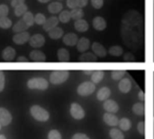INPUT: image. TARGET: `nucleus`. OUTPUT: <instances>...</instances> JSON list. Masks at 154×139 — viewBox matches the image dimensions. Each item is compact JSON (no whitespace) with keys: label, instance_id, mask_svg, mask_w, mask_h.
<instances>
[{"label":"nucleus","instance_id":"9","mask_svg":"<svg viewBox=\"0 0 154 139\" xmlns=\"http://www.w3.org/2000/svg\"><path fill=\"white\" fill-rule=\"evenodd\" d=\"M12 121V115L10 112L5 109V108H0V124L3 127L8 126Z\"/></svg>","mask_w":154,"mask_h":139},{"label":"nucleus","instance_id":"30","mask_svg":"<svg viewBox=\"0 0 154 139\" xmlns=\"http://www.w3.org/2000/svg\"><path fill=\"white\" fill-rule=\"evenodd\" d=\"M59 21L63 22V23H67L70 21L71 19V14H70V12L69 11H67V10H63L60 12V15H59Z\"/></svg>","mask_w":154,"mask_h":139},{"label":"nucleus","instance_id":"2","mask_svg":"<svg viewBox=\"0 0 154 139\" xmlns=\"http://www.w3.org/2000/svg\"><path fill=\"white\" fill-rule=\"evenodd\" d=\"M69 72L67 70H56L50 75V82L52 84H60L69 79Z\"/></svg>","mask_w":154,"mask_h":139},{"label":"nucleus","instance_id":"14","mask_svg":"<svg viewBox=\"0 0 154 139\" xmlns=\"http://www.w3.org/2000/svg\"><path fill=\"white\" fill-rule=\"evenodd\" d=\"M29 58L33 62H44L46 60L45 54L42 51L37 50V49H34V50L31 51L30 54H29Z\"/></svg>","mask_w":154,"mask_h":139},{"label":"nucleus","instance_id":"11","mask_svg":"<svg viewBox=\"0 0 154 139\" xmlns=\"http://www.w3.org/2000/svg\"><path fill=\"white\" fill-rule=\"evenodd\" d=\"M92 50H93L94 54L98 58H104L107 54L106 48L99 42H94L92 44Z\"/></svg>","mask_w":154,"mask_h":139},{"label":"nucleus","instance_id":"34","mask_svg":"<svg viewBox=\"0 0 154 139\" xmlns=\"http://www.w3.org/2000/svg\"><path fill=\"white\" fill-rule=\"evenodd\" d=\"M109 136L111 139H125V136L120 129H113L109 132Z\"/></svg>","mask_w":154,"mask_h":139},{"label":"nucleus","instance_id":"31","mask_svg":"<svg viewBox=\"0 0 154 139\" xmlns=\"http://www.w3.org/2000/svg\"><path fill=\"white\" fill-rule=\"evenodd\" d=\"M27 11H28V6L25 4V3L22 4H19L16 7H14V14L16 16H18V17L23 16Z\"/></svg>","mask_w":154,"mask_h":139},{"label":"nucleus","instance_id":"40","mask_svg":"<svg viewBox=\"0 0 154 139\" xmlns=\"http://www.w3.org/2000/svg\"><path fill=\"white\" fill-rule=\"evenodd\" d=\"M91 4L95 9H100L104 4V0H91Z\"/></svg>","mask_w":154,"mask_h":139},{"label":"nucleus","instance_id":"39","mask_svg":"<svg viewBox=\"0 0 154 139\" xmlns=\"http://www.w3.org/2000/svg\"><path fill=\"white\" fill-rule=\"evenodd\" d=\"M48 139H61V135L58 130L52 129L48 134Z\"/></svg>","mask_w":154,"mask_h":139},{"label":"nucleus","instance_id":"48","mask_svg":"<svg viewBox=\"0 0 154 139\" xmlns=\"http://www.w3.org/2000/svg\"><path fill=\"white\" fill-rule=\"evenodd\" d=\"M17 62H28V58L25 57H19L17 58Z\"/></svg>","mask_w":154,"mask_h":139},{"label":"nucleus","instance_id":"38","mask_svg":"<svg viewBox=\"0 0 154 139\" xmlns=\"http://www.w3.org/2000/svg\"><path fill=\"white\" fill-rule=\"evenodd\" d=\"M8 13H9V9H8V6L5 4H0V18H3V17H7L8 15Z\"/></svg>","mask_w":154,"mask_h":139},{"label":"nucleus","instance_id":"46","mask_svg":"<svg viewBox=\"0 0 154 139\" xmlns=\"http://www.w3.org/2000/svg\"><path fill=\"white\" fill-rule=\"evenodd\" d=\"M24 2H25V0H11V5L14 8L19 4H24Z\"/></svg>","mask_w":154,"mask_h":139},{"label":"nucleus","instance_id":"33","mask_svg":"<svg viewBox=\"0 0 154 139\" xmlns=\"http://www.w3.org/2000/svg\"><path fill=\"white\" fill-rule=\"evenodd\" d=\"M108 53L113 57H120L124 53V50L120 46H113L109 49Z\"/></svg>","mask_w":154,"mask_h":139},{"label":"nucleus","instance_id":"37","mask_svg":"<svg viewBox=\"0 0 154 139\" xmlns=\"http://www.w3.org/2000/svg\"><path fill=\"white\" fill-rule=\"evenodd\" d=\"M46 17L43 13H38L35 14L34 16V22L37 24V25H43L46 22Z\"/></svg>","mask_w":154,"mask_h":139},{"label":"nucleus","instance_id":"32","mask_svg":"<svg viewBox=\"0 0 154 139\" xmlns=\"http://www.w3.org/2000/svg\"><path fill=\"white\" fill-rule=\"evenodd\" d=\"M133 111L134 114H136L138 116H143V114H144V104L143 102L135 103L133 106Z\"/></svg>","mask_w":154,"mask_h":139},{"label":"nucleus","instance_id":"28","mask_svg":"<svg viewBox=\"0 0 154 139\" xmlns=\"http://www.w3.org/2000/svg\"><path fill=\"white\" fill-rule=\"evenodd\" d=\"M119 128L120 129H122L123 131H128L131 127H132V124H131V121L129 119L127 118H123L119 120Z\"/></svg>","mask_w":154,"mask_h":139},{"label":"nucleus","instance_id":"27","mask_svg":"<svg viewBox=\"0 0 154 139\" xmlns=\"http://www.w3.org/2000/svg\"><path fill=\"white\" fill-rule=\"evenodd\" d=\"M22 19L23 20V22H24L29 27L32 26L33 23H34V15H33V13H32V12L27 11V12L22 16Z\"/></svg>","mask_w":154,"mask_h":139},{"label":"nucleus","instance_id":"29","mask_svg":"<svg viewBox=\"0 0 154 139\" xmlns=\"http://www.w3.org/2000/svg\"><path fill=\"white\" fill-rule=\"evenodd\" d=\"M79 61H83V62H88V61H97V58L95 54L93 53H83L79 58Z\"/></svg>","mask_w":154,"mask_h":139},{"label":"nucleus","instance_id":"1","mask_svg":"<svg viewBox=\"0 0 154 139\" xmlns=\"http://www.w3.org/2000/svg\"><path fill=\"white\" fill-rule=\"evenodd\" d=\"M30 112L36 120L41 122H45L50 119L49 112L39 105H32L30 109Z\"/></svg>","mask_w":154,"mask_h":139},{"label":"nucleus","instance_id":"19","mask_svg":"<svg viewBox=\"0 0 154 139\" xmlns=\"http://www.w3.org/2000/svg\"><path fill=\"white\" fill-rule=\"evenodd\" d=\"M90 47V40L88 39V38H81L79 40L78 43H77V49L79 51V52H85L87 51Z\"/></svg>","mask_w":154,"mask_h":139},{"label":"nucleus","instance_id":"50","mask_svg":"<svg viewBox=\"0 0 154 139\" xmlns=\"http://www.w3.org/2000/svg\"><path fill=\"white\" fill-rule=\"evenodd\" d=\"M93 72H94V71H92V70H89V71H88V70H85V71H84V74H86V75H92Z\"/></svg>","mask_w":154,"mask_h":139},{"label":"nucleus","instance_id":"16","mask_svg":"<svg viewBox=\"0 0 154 139\" xmlns=\"http://www.w3.org/2000/svg\"><path fill=\"white\" fill-rule=\"evenodd\" d=\"M93 27L97 31H104L106 28V21L101 17V16H97L93 19Z\"/></svg>","mask_w":154,"mask_h":139},{"label":"nucleus","instance_id":"20","mask_svg":"<svg viewBox=\"0 0 154 139\" xmlns=\"http://www.w3.org/2000/svg\"><path fill=\"white\" fill-rule=\"evenodd\" d=\"M111 95V90L108 87H102L101 89L98 90L97 93V98L100 102H104L108 100V98Z\"/></svg>","mask_w":154,"mask_h":139},{"label":"nucleus","instance_id":"43","mask_svg":"<svg viewBox=\"0 0 154 139\" xmlns=\"http://www.w3.org/2000/svg\"><path fill=\"white\" fill-rule=\"evenodd\" d=\"M5 88V75L3 71L0 70V93L4 90Z\"/></svg>","mask_w":154,"mask_h":139},{"label":"nucleus","instance_id":"45","mask_svg":"<svg viewBox=\"0 0 154 139\" xmlns=\"http://www.w3.org/2000/svg\"><path fill=\"white\" fill-rule=\"evenodd\" d=\"M124 59L125 61H134L135 60V57L132 54V53H126L124 57Z\"/></svg>","mask_w":154,"mask_h":139},{"label":"nucleus","instance_id":"36","mask_svg":"<svg viewBox=\"0 0 154 139\" xmlns=\"http://www.w3.org/2000/svg\"><path fill=\"white\" fill-rule=\"evenodd\" d=\"M125 75V71H124V70H115V71H112V73H111V76H112L113 80H115V81L123 79Z\"/></svg>","mask_w":154,"mask_h":139},{"label":"nucleus","instance_id":"35","mask_svg":"<svg viewBox=\"0 0 154 139\" xmlns=\"http://www.w3.org/2000/svg\"><path fill=\"white\" fill-rule=\"evenodd\" d=\"M12 25H13V22H12L11 19H9L7 17L0 18V28L9 29L10 27H12Z\"/></svg>","mask_w":154,"mask_h":139},{"label":"nucleus","instance_id":"22","mask_svg":"<svg viewBox=\"0 0 154 139\" xmlns=\"http://www.w3.org/2000/svg\"><path fill=\"white\" fill-rule=\"evenodd\" d=\"M29 28V26L23 22V19L19 20L15 24H14L12 30L14 33H18V32H23V31H26V30Z\"/></svg>","mask_w":154,"mask_h":139},{"label":"nucleus","instance_id":"6","mask_svg":"<svg viewBox=\"0 0 154 139\" xmlns=\"http://www.w3.org/2000/svg\"><path fill=\"white\" fill-rule=\"evenodd\" d=\"M29 44L32 48H42L45 44V38L42 34L40 33L33 34L29 40Z\"/></svg>","mask_w":154,"mask_h":139},{"label":"nucleus","instance_id":"23","mask_svg":"<svg viewBox=\"0 0 154 139\" xmlns=\"http://www.w3.org/2000/svg\"><path fill=\"white\" fill-rule=\"evenodd\" d=\"M62 9H63V5L60 2H52L48 5V11H49V13H51L52 14L60 13Z\"/></svg>","mask_w":154,"mask_h":139},{"label":"nucleus","instance_id":"53","mask_svg":"<svg viewBox=\"0 0 154 139\" xmlns=\"http://www.w3.org/2000/svg\"><path fill=\"white\" fill-rule=\"evenodd\" d=\"M0 129H1V124H0Z\"/></svg>","mask_w":154,"mask_h":139},{"label":"nucleus","instance_id":"10","mask_svg":"<svg viewBox=\"0 0 154 139\" xmlns=\"http://www.w3.org/2000/svg\"><path fill=\"white\" fill-rule=\"evenodd\" d=\"M62 41L65 45L69 46V47H73V46L77 45V43L79 41V38H78L77 34H75L73 32H69V33H67L63 36Z\"/></svg>","mask_w":154,"mask_h":139},{"label":"nucleus","instance_id":"5","mask_svg":"<svg viewBox=\"0 0 154 139\" xmlns=\"http://www.w3.org/2000/svg\"><path fill=\"white\" fill-rule=\"evenodd\" d=\"M70 115L75 120H82L85 117V111L79 103H72L70 105Z\"/></svg>","mask_w":154,"mask_h":139},{"label":"nucleus","instance_id":"41","mask_svg":"<svg viewBox=\"0 0 154 139\" xmlns=\"http://www.w3.org/2000/svg\"><path fill=\"white\" fill-rule=\"evenodd\" d=\"M137 130H138V132L141 135H144V133H145V124H144L143 121H141V122L138 123V125H137Z\"/></svg>","mask_w":154,"mask_h":139},{"label":"nucleus","instance_id":"47","mask_svg":"<svg viewBox=\"0 0 154 139\" xmlns=\"http://www.w3.org/2000/svg\"><path fill=\"white\" fill-rule=\"evenodd\" d=\"M88 0H78V6L79 8H83L88 4Z\"/></svg>","mask_w":154,"mask_h":139},{"label":"nucleus","instance_id":"44","mask_svg":"<svg viewBox=\"0 0 154 139\" xmlns=\"http://www.w3.org/2000/svg\"><path fill=\"white\" fill-rule=\"evenodd\" d=\"M71 139H90L87 135H85V134H83V133H77V134H75L73 137H72V138Z\"/></svg>","mask_w":154,"mask_h":139},{"label":"nucleus","instance_id":"15","mask_svg":"<svg viewBox=\"0 0 154 139\" xmlns=\"http://www.w3.org/2000/svg\"><path fill=\"white\" fill-rule=\"evenodd\" d=\"M59 18L56 16H51L50 18H48L45 22V23L42 25L43 30L45 31H50L51 30H52L53 28L57 27L58 23H59Z\"/></svg>","mask_w":154,"mask_h":139},{"label":"nucleus","instance_id":"25","mask_svg":"<svg viewBox=\"0 0 154 139\" xmlns=\"http://www.w3.org/2000/svg\"><path fill=\"white\" fill-rule=\"evenodd\" d=\"M104 76H105V72L104 71H102V70L94 71L93 74L91 75V81L94 84H98L103 80Z\"/></svg>","mask_w":154,"mask_h":139},{"label":"nucleus","instance_id":"17","mask_svg":"<svg viewBox=\"0 0 154 139\" xmlns=\"http://www.w3.org/2000/svg\"><path fill=\"white\" fill-rule=\"evenodd\" d=\"M132 88V83L128 78H123L118 84V89L123 93H127Z\"/></svg>","mask_w":154,"mask_h":139},{"label":"nucleus","instance_id":"13","mask_svg":"<svg viewBox=\"0 0 154 139\" xmlns=\"http://www.w3.org/2000/svg\"><path fill=\"white\" fill-rule=\"evenodd\" d=\"M15 49L12 47H6L5 49H4L3 52H2V58L5 61L7 62H11L15 58Z\"/></svg>","mask_w":154,"mask_h":139},{"label":"nucleus","instance_id":"7","mask_svg":"<svg viewBox=\"0 0 154 139\" xmlns=\"http://www.w3.org/2000/svg\"><path fill=\"white\" fill-rule=\"evenodd\" d=\"M30 38H31V36L28 31L18 32L14 35L13 41H14V43H15L17 45H23V44H25L26 42H28Z\"/></svg>","mask_w":154,"mask_h":139},{"label":"nucleus","instance_id":"51","mask_svg":"<svg viewBox=\"0 0 154 139\" xmlns=\"http://www.w3.org/2000/svg\"><path fill=\"white\" fill-rule=\"evenodd\" d=\"M38 2H40V3H42V4H45V3H48V2H50L51 0H37Z\"/></svg>","mask_w":154,"mask_h":139},{"label":"nucleus","instance_id":"42","mask_svg":"<svg viewBox=\"0 0 154 139\" xmlns=\"http://www.w3.org/2000/svg\"><path fill=\"white\" fill-rule=\"evenodd\" d=\"M67 6L70 9H75L78 6V0H67Z\"/></svg>","mask_w":154,"mask_h":139},{"label":"nucleus","instance_id":"24","mask_svg":"<svg viewBox=\"0 0 154 139\" xmlns=\"http://www.w3.org/2000/svg\"><path fill=\"white\" fill-rule=\"evenodd\" d=\"M57 57H58L59 61H60V62H68V61H69V58H70L69 50L66 49H63V48H61L58 50Z\"/></svg>","mask_w":154,"mask_h":139},{"label":"nucleus","instance_id":"52","mask_svg":"<svg viewBox=\"0 0 154 139\" xmlns=\"http://www.w3.org/2000/svg\"><path fill=\"white\" fill-rule=\"evenodd\" d=\"M0 139H6V138L4 135H0Z\"/></svg>","mask_w":154,"mask_h":139},{"label":"nucleus","instance_id":"4","mask_svg":"<svg viewBox=\"0 0 154 139\" xmlns=\"http://www.w3.org/2000/svg\"><path fill=\"white\" fill-rule=\"evenodd\" d=\"M96 90V85L93 82H84L80 84L77 89L79 95L80 96H88L91 95Z\"/></svg>","mask_w":154,"mask_h":139},{"label":"nucleus","instance_id":"18","mask_svg":"<svg viewBox=\"0 0 154 139\" xmlns=\"http://www.w3.org/2000/svg\"><path fill=\"white\" fill-rule=\"evenodd\" d=\"M74 28L77 31H79V32H85L88 30L89 28V25H88V22L84 20V19H80V20H77L75 21L74 22Z\"/></svg>","mask_w":154,"mask_h":139},{"label":"nucleus","instance_id":"12","mask_svg":"<svg viewBox=\"0 0 154 139\" xmlns=\"http://www.w3.org/2000/svg\"><path fill=\"white\" fill-rule=\"evenodd\" d=\"M103 120H104V122L110 127L117 126L119 124V120H118V118L116 115H114V113H108V112L104 114Z\"/></svg>","mask_w":154,"mask_h":139},{"label":"nucleus","instance_id":"49","mask_svg":"<svg viewBox=\"0 0 154 139\" xmlns=\"http://www.w3.org/2000/svg\"><path fill=\"white\" fill-rule=\"evenodd\" d=\"M139 98H141L142 101L144 100V93H143V92H140V93H139Z\"/></svg>","mask_w":154,"mask_h":139},{"label":"nucleus","instance_id":"26","mask_svg":"<svg viewBox=\"0 0 154 139\" xmlns=\"http://www.w3.org/2000/svg\"><path fill=\"white\" fill-rule=\"evenodd\" d=\"M70 14H71V19L75 21L80 20V19H83L84 17V11L82 10V8L77 7L70 11Z\"/></svg>","mask_w":154,"mask_h":139},{"label":"nucleus","instance_id":"21","mask_svg":"<svg viewBox=\"0 0 154 139\" xmlns=\"http://www.w3.org/2000/svg\"><path fill=\"white\" fill-rule=\"evenodd\" d=\"M64 31L60 27H55L52 30H51L50 31H48V35L51 40H59L61 37H63Z\"/></svg>","mask_w":154,"mask_h":139},{"label":"nucleus","instance_id":"8","mask_svg":"<svg viewBox=\"0 0 154 139\" xmlns=\"http://www.w3.org/2000/svg\"><path fill=\"white\" fill-rule=\"evenodd\" d=\"M103 108L108 113H116L119 111V105L114 100H106V101H105L104 104H103Z\"/></svg>","mask_w":154,"mask_h":139},{"label":"nucleus","instance_id":"3","mask_svg":"<svg viewBox=\"0 0 154 139\" xmlns=\"http://www.w3.org/2000/svg\"><path fill=\"white\" fill-rule=\"evenodd\" d=\"M27 87L31 90H41L44 91L49 87V82L42 77L31 78L27 82Z\"/></svg>","mask_w":154,"mask_h":139}]
</instances>
